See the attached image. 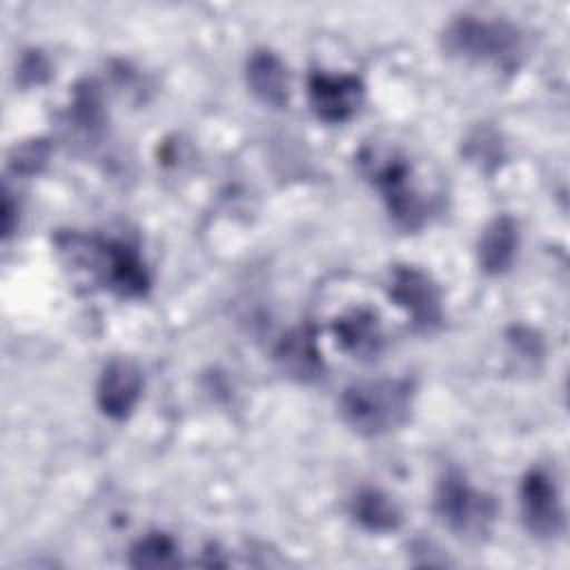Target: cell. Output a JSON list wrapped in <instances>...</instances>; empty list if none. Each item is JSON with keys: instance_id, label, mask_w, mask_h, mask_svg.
I'll list each match as a JSON object with an SVG mask.
<instances>
[{"instance_id": "obj_15", "label": "cell", "mask_w": 570, "mask_h": 570, "mask_svg": "<svg viewBox=\"0 0 570 570\" xmlns=\"http://www.w3.org/2000/svg\"><path fill=\"white\" fill-rule=\"evenodd\" d=\"M129 563L134 568H174L180 563L178 546L165 532H147L129 548Z\"/></svg>"}, {"instance_id": "obj_16", "label": "cell", "mask_w": 570, "mask_h": 570, "mask_svg": "<svg viewBox=\"0 0 570 570\" xmlns=\"http://www.w3.org/2000/svg\"><path fill=\"white\" fill-rule=\"evenodd\" d=\"M71 116L76 127L94 134L102 129L105 122V109H102V96L96 82L85 80L73 89V100H71Z\"/></svg>"}, {"instance_id": "obj_21", "label": "cell", "mask_w": 570, "mask_h": 570, "mask_svg": "<svg viewBox=\"0 0 570 570\" xmlns=\"http://www.w3.org/2000/svg\"><path fill=\"white\" fill-rule=\"evenodd\" d=\"M18 214V207H13L11 203V194L4 189V198H2V236L9 238L13 234V227H16V216Z\"/></svg>"}, {"instance_id": "obj_8", "label": "cell", "mask_w": 570, "mask_h": 570, "mask_svg": "<svg viewBox=\"0 0 570 570\" xmlns=\"http://www.w3.org/2000/svg\"><path fill=\"white\" fill-rule=\"evenodd\" d=\"M363 96L365 85L358 76L327 71H312L307 76V100L321 122H347L363 105Z\"/></svg>"}, {"instance_id": "obj_9", "label": "cell", "mask_w": 570, "mask_h": 570, "mask_svg": "<svg viewBox=\"0 0 570 570\" xmlns=\"http://www.w3.org/2000/svg\"><path fill=\"white\" fill-rule=\"evenodd\" d=\"M142 394L140 367L122 356L105 363L96 383V403L111 421H125L138 405Z\"/></svg>"}, {"instance_id": "obj_6", "label": "cell", "mask_w": 570, "mask_h": 570, "mask_svg": "<svg viewBox=\"0 0 570 570\" xmlns=\"http://www.w3.org/2000/svg\"><path fill=\"white\" fill-rule=\"evenodd\" d=\"M387 296L401 307L416 332H434L443 323V298L434 278L414 265H394Z\"/></svg>"}, {"instance_id": "obj_20", "label": "cell", "mask_w": 570, "mask_h": 570, "mask_svg": "<svg viewBox=\"0 0 570 570\" xmlns=\"http://www.w3.org/2000/svg\"><path fill=\"white\" fill-rule=\"evenodd\" d=\"M510 343L523 358H539L543 354V343L539 334L530 327H512Z\"/></svg>"}, {"instance_id": "obj_1", "label": "cell", "mask_w": 570, "mask_h": 570, "mask_svg": "<svg viewBox=\"0 0 570 570\" xmlns=\"http://www.w3.org/2000/svg\"><path fill=\"white\" fill-rule=\"evenodd\" d=\"M56 247L71 267L89 272L98 285L122 298H140L149 292V269L140 252L127 240L62 232L56 236Z\"/></svg>"}, {"instance_id": "obj_7", "label": "cell", "mask_w": 570, "mask_h": 570, "mask_svg": "<svg viewBox=\"0 0 570 570\" xmlns=\"http://www.w3.org/2000/svg\"><path fill=\"white\" fill-rule=\"evenodd\" d=\"M521 519L537 539H557L566 528V514L554 479L543 468H532L519 485Z\"/></svg>"}, {"instance_id": "obj_5", "label": "cell", "mask_w": 570, "mask_h": 570, "mask_svg": "<svg viewBox=\"0 0 570 570\" xmlns=\"http://www.w3.org/2000/svg\"><path fill=\"white\" fill-rule=\"evenodd\" d=\"M434 512L456 537L481 541L499 514V503L492 494L472 488L459 470H450L436 483Z\"/></svg>"}, {"instance_id": "obj_17", "label": "cell", "mask_w": 570, "mask_h": 570, "mask_svg": "<svg viewBox=\"0 0 570 570\" xmlns=\"http://www.w3.org/2000/svg\"><path fill=\"white\" fill-rule=\"evenodd\" d=\"M51 156V145L45 138H33L27 142L16 145L9 151V169L13 174H22V176H31L42 171V167L47 165Z\"/></svg>"}, {"instance_id": "obj_12", "label": "cell", "mask_w": 570, "mask_h": 570, "mask_svg": "<svg viewBox=\"0 0 570 570\" xmlns=\"http://www.w3.org/2000/svg\"><path fill=\"white\" fill-rule=\"evenodd\" d=\"M245 82L249 91L274 109L289 102V73L285 62L272 49H254L245 62Z\"/></svg>"}, {"instance_id": "obj_13", "label": "cell", "mask_w": 570, "mask_h": 570, "mask_svg": "<svg viewBox=\"0 0 570 570\" xmlns=\"http://www.w3.org/2000/svg\"><path fill=\"white\" fill-rule=\"evenodd\" d=\"M519 252V223L510 214L492 218L476 243L479 267L490 276L505 274Z\"/></svg>"}, {"instance_id": "obj_11", "label": "cell", "mask_w": 570, "mask_h": 570, "mask_svg": "<svg viewBox=\"0 0 570 570\" xmlns=\"http://www.w3.org/2000/svg\"><path fill=\"white\" fill-rule=\"evenodd\" d=\"M278 367L298 383L318 381L325 374V363L316 343V332L307 325L294 327L281 336L274 347Z\"/></svg>"}, {"instance_id": "obj_14", "label": "cell", "mask_w": 570, "mask_h": 570, "mask_svg": "<svg viewBox=\"0 0 570 570\" xmlns=\"http://www.w3.org/2000/svg\"><path fill=\"white\" fill-rule=\"evenodd\" d=\"M350 514L363 530L374 534L394 532L403 523L399 503L379 488H361L350 501Z\"/></svg>"}, {"instance_id": "obj_19", "label": "cell", "mask_w": 570, "mask_h": 570, "mask_svg": "<svg viewBox=\"0 0 570 570\" xmlns=\"http://www.w3.org/2000/svg\"><path fill=\"white\" fill-rule=\"evenodd\" d=\"M476 136H479V140L483 145H479L474 138H470L468 147H465L468 156L472 160H479L483 167H485V163H494L497 165V160L501 158V145L497 142V136L490 134V131H479Z\"/></svg>"}, {"instance_id": "obj_10", "label": "cell", "mask_w": 570, "mask_h": 570, "mask_svg": "<svg viewBox=\"0 0 570 570\" xmlns=\"http://www.w3.org/2000/svg\"><path fill=\"white\" fill-rule=\"evenodd\" d=\"M336 345L356 361H372L385 345L379 314L370 307H354L336 316L330 325Z\"/></svg>"}, {"instance_id": "obj_2", "label": "cell", "mask_w": 570, "mask_h": 570, "mask_svg": "<svg viewBox=\"0 0 570 570\" xmlns=\"http://www.w3.org/2000/svg\"><path fill=\"white\" fill-rule=\"evenodd\" d=\"M416 385L412 379L385 376L352 383L338 401L341 419L356 434L376 439L403 428L412 416Z\"/></svg>"}, {"instance_id": "obj_18", "label": "cell", "mask_w": 570, "mask_h": 570, "mask_svg": "<svg viewBox=\"0 0 570 570\" xmlns=\"http://www.w3.org/2000/svg\"><path fill=\"white\" fill-rule=\"evenodd\" d=\"M16 76L24 87L40 85L49 78V62L40 51H29V53L22 56Z\"/></svg>"}, {"instance_id": "obj_4", "label": "cell", "mask_w": 570, "mask_h": 570, "mask_svg": "<svg viewBox=\"0 0 570 570\" xmlns=\"http://www.w3.org/2000/svg\"><path fill=\"white\" fill-rule=\"evenodd\" d=\"M358 165L367 180L379 189L390 216L403 229H419L428 223L432 205L425 194L419 191L412 174V165L399 151L363 149Z\"/></svg>"}, {"instance_id": "obj_3", "label": "cell", "mask_w": 570, "mask_h": 570, "mask_svg": "<svg viewBox=\"0 0 570 570\" xmlns=\"http://www.w3.org/2000/svg\"><path fill=\"white\" fill-rule=\"evenodd\" d=\"M441 45L454 58L492 65L503 71H514L525 53L523 31L514 22L470 13L456 16L445 24Z\"/></svg>"}]
</instances>
